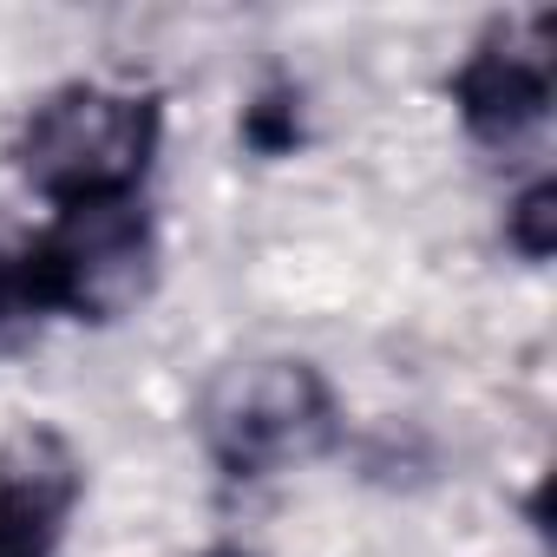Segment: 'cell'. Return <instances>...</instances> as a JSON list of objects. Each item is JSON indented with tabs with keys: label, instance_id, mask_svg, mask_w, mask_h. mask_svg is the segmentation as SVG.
I'll return each instance as SVG.
<instances>
[{
	"label": "cell",
	"instance_id": "3",
	"mask_svg": "<svg viewBox=\"0 0 557 557\" xmlns=\"http://www.w3.org/2000/svg\"><path fill=\"white\" fill-rule=\"evenodd\" d=\"M14 256H21L34 322L60 315V322L106 329L158 289V223L145 197L53 210V223Z\"/></svg>",
	"mask_w": 557,
	"mask_h": 557
},
{
	"label": "cell",
	"instance_id": "9",
	"mask_svg": "<svg viewBox=\"0 0 557 557\" xmlns=\"http://www.w3.org/2000/svg\"><path fill=\"white\" fill-rule=\"evenodd\" d=\"M203 557H249V550H230V544H223V550H203Z\"/></svg>",
	"mask_w": 557,
	"mask_h": 557
},
{
	"label": "cell",
	"instance_id": "2",
	"mask_svg": "<svg viewBox=\"0 0 557 557\" xmlns=\"http://www.w3.org/2000/svg\"><path fill=\"white\" fill-rule=\"evenodd\" d=\"M348 420L329 387V374L302 355H262L223 368L197 400V440L203 459L230 485H256L275 472H296L309 459H329L342 446Z\"/></svg>",
	"mask_w": 557,
	"mask_h": 557
},
{
	"label": "cell",
	"instance_id": "5",
	"mask_svg": "<svg viewBox=\"0 0 557 557\" xmlns=\"http://www.w3.org/2000/svg\"><path fill=\"white\" fill-rule=\"evenodd\" d=\"M86 498V459L60 426H14L0 440V557H60Z\"/></svg>",
	"mask_w": 557,
	"mask_h": 557
},
{
	"label": "cell",
	"instance_id": "6",
	"mask_svg": "<svg viewBox=\"0 0 557 557\" xmlns=\"http://www.w3.org/2000/svg\"><path fill=\"white\" fill-rule=\"evenodd\" d=\"M302 138H309V119H302V86L296 79H269L243 106V145L256 158H296Z\"/></svg>",
	"mask_w": 557,
	"mask_h": 557
},
{
	"label": "cell",
	"instance_id": "8",
	"mask_svg": "<svg viewBox=\"0 0 557 557\" xmlns=\"http://www.w3.org/2000/svg\"><path fill=\"white\" fill-rule=\"evenodd\" d=\"M34 322V302H27V283H21V256L0 249V348L14 342V329Z\"/></svg>",
	"mask_w": 557,
	"mask_h": 557
},
{
	"label": "cell",
	"instance_id": "7",
	"mask_svg": "<svg viewBox=\"0 0 557 557\" xmlns=\"http://www.w3.org/2000/svg\"><path fill=\"white\" fill-rule=\"evenodd\" d=\"M505 243H511L524 262H544V256L557 249V184H550V177H537V184H524V190L511 197V210H505Z\"/></svg>",
	"mask_w": 557,
	"mask_h": 557
},
{
	"label": "cell",
	"instance_id": "1",
	"mask_svg": "<svg viewBox=\"0 0 557 557\" xmlns=\"http://www.w3.org/2000/svg\"><path fill=\"white\" fill-rule=\"evenodd\" d=\"M164 145V99L125 92L99 79L53 86L14 132V171L21 184L53 210L119 203L138 197Z\"/></svg>",
	"mask_w": 557,
	"mask_h": 557
},
{
	"label": "cell",
	"instance_id": "4",
	"mask_svg": "<svg viewBox=\"0 0 557 557\" xmlns=\"http://www.w3.org/2000/svg\"><path fill=\"white\" fill-rule=\"evenodd\" d=\"M550 53H557V14H498L466 60L446 73V99L479 151H518L550 119Z\"/></svg>",
	"mask_w": 557,
	"mask_h": 557
}]
</instances>
